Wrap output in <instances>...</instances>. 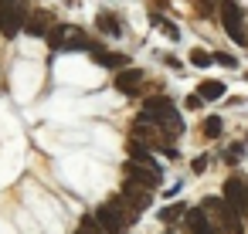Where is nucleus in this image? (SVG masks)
I'll list each match as a JSON object with an SVG mask.
<instances>
[{
  "label": "nucleus",
  "instance_id": "1",
  "mask_svg": "<svg viewBox=\"0 0 248 234\" xmlns=\"http://www.w3.org/2000/svg\"><path fill=\"white\" fill-rule=\"evenodd\" d=\"M140 122H150V126H160L163 136H180L184 132V122H180V112L173 109V102L167 95H150L143 102V119Z\"/></svg>",
  "mask_w": 248,
  "mask_h": 234
},
{
  "label": "nucleus",
  "instance_id": "2",
  "mask_svg": "<svg viewBox=\"0 0 248 234\" xmlns=\"http://www.w3.org/2000/svg\"><path fill=\"white\" fill-rule=\"evenodd\" d=\"M48 48H51V51H99V41H92L82 28L55 24V28L48 31Z\"/></svg>",
  "mask_w": 248,
  "mask_h": 234
},
{
  "label": "nucleus",
  "instance_id": "3",
  "mask_svg": "<svg viewBox=\"0 0 248 234\" xmlns=\"http://www.w3.org/2000/svg\"><path fill=\"white\" fill-rule=\"evenodd\" d=\"M95 220H99V227H102L106 234H129V220H133V214L126 210L123 197H112L109 204H102V207L95 210Z\"/></svg>",
  "mask_w": 248,
  "mask_h": 234
},
{
  "label": "nucleus",
  "instance_id": "4",
  "mask_svg": "<svg viewBox=\"0 0 248 234\" xmlns=\"http://www.w3.org/2000/svg\"><path fill=\"white\" fill-rule=\"evenodd\" d=\"M221 24H224V31H228V38L234 44H248V38L241 31V7L234 4V0H224L221 4Z\"/></svg>",
  "mask_w": 248,
  "mask_h": 234
},
{
  "label": "nucleus",
  "instance_id": "5",
  "mask_svg": "<svg viewBox=\"0 0 248 234\" xmlns=\"http://www.w3.org/2000/svg\"><path fill=\"white\" fill-rule=\"evenodd\" d=\"M123 204H126V210L136 217V214H143V210H150V204H153V197H150V190L146 187H140V183H133V180H126V187H123Z\"/></svg>",
  "mask_w": 248,
  "mask_h": 234
},
{
  "label": "nucleus",
  "instance_id": "6",
  "mask_svg": "<svg viewBox=\"0 0 248 234\" xmlns=\"http://www.w3.org/2000/svg\"><path fill=\"white\" fill-rule=\"evenodd\" d=\"M28 24V4L24 0H14V7L7 11V17H4V24H0V34H4L7 41H14L17 38V31Z\"/></svg>",
  "mask_w": 248,
  "mask_h": 234
},
{
  "label": "nucleus",
  "instance_id": "7",
  "mask_svg": "<svg viewBox=\"0 0 248 234\" xmlns=\"http://www.w3.org/2000/svg\"><path fill=\"white\" fill-rule=\"evenodd\" d=\"M224 204L234 207L238 214H245L248 210V183H241L238 176H228V183H224Z\"/></svg>",
  "mask_w": 248,
  "mask_h": 234
},
{
  "label": "nucleus",
  "instance_id": "8",
  "mask_svg": "<svg viewBox=\"0 0 248 234\" xmlns=\"http://www.w3.org/2000/svg\"><path fill=\"white\" fill-rule=\"evenodd\" d=\"M126 176L133 180V183H140V187H146V190H153V187H160L163 183V176H160V170H153V166H140V163H126Z\"/></svg>",
  "mask_w": 248,
  "mask_h": 234
},
{
  "label": "nucleus",
  "instance_id": "9",
  "mask_svg": "<svg viewBox=\"0 0 248 234\" xmlns=\"http://www.w3.org/2000/svg\"><path fill=\"white\" fill-rule=\"evenodd\" d=\"M204 207H211V210H217L221 214V220H224V231L228 234H241V217H238V210L234 207H228L224 200H217V197H207V204Z\"/></svg>",
  "mask_w": 248,
  "mask_h": 234
},
{
  "label": "nucleus",
  "instance_id": "10",
  "mask_svg": "<svg viewBox=\"0 0 248 234\" xmlns=\"http://www.w3.org/2000/svg\"><path fill=\"white\" fill-rule=\"evenodd\" d=\"M28 34L31 38H48V31L55 28V17H51V11H34V14H28Z\"/></svg>",
  "mask_w": 248,
  "mask_h": 234
},
{
  "label": "nucleus",
  "instance_id": "11",
  "mask_svg": "<svg viewBox=\"0 0 248 234\" xmlns=\"http://www.w3.org/2000/svg\"><path fill=\"white\" fill-rule=\"evenodd\" d=\"M140 85H143V72L140 68H123L116 75V92H123V95H136Z\"/></svg>",
  "mask_w": 248,
  "mask_h": 234
},
{
  "label": "nucleus",
  "instance_id": "12",
  "mask_svg": "<svg viewBox=\"0 0 248 234\" xmlns=\"http://www.w3.org/2000/svg\"><path fill=\"white\" fill-rule=\"evenodd\" d=\"M187 227H190V234H217V231L211 227V220H207L204 207H194V210H187Z\"/></svg>",
  "mask_w": 248,
  "mask_h": 234
},
{
  "label": "nucleus",
  "instance_id": "13",
  "mask_svg": "<svg viewBox=\"0 0 248 234\" xmlns=\"http://www.w3.org/2000/svg\"><path fill=\"white\" fill-rule=\"evenodd\" d=\"M95 28H99L102 34H109V38H119V34H123V24H119L109 11H99V14H95Z\"/></svg>",
  "mask_w": 248,
  "mask_h": 234
},
{
  "label": "nucleus",
  "instance_id": "14",
  "mask_svg": "<svg viewBox=\"0 0 248 234\" xmlns=\"http://www.w3.org/2000/svg\"><path fill=\"white\" fill-rule=\"evenodd\" d=\"M92 58H95L102 68H123V65H129V58H126V55H119V51H102V48H99V51H92Z\"/></svg>",
  "mask_w": 248,
  "mask_h": 234
},
{
  "label": "nucleus",
  "instance_id": "15",
  "mask_svg": "<svg viewBox=\"0 0 248 234\" xmlns=\"http://www.w3.org/2000/svg\"><path fill=\"white\" fill-rule=\"evenodd\" d=\"M197 92H201V99H204V102H217V99L228 92V85H224V82L207 78V82H201V88H197Z\"/></svg>",
  "mask_w": 248,
  "mask_h": 234
},
{
  "label": "nucleus",
  "instance_id": "16",
  "mask_svg": "<svg viewBox=\"0 0 248 234\" xmlns=\"http://www.w3.org/2000/svg\"><path fill=\"white\" fill-rule=\"evenodd\" d=\"M153 24H160V31L170 38V41H177L180 38V31H177V24L173 21H167V17H160V14H153Z\"/></svg>",
  "mask_w": 248,
  "mask_h": 234
},
{
  "label": "nucleus",
  "instance_id": "17",
  "mask_svg": "<svg viewBox=\"0 0 248 234\" xmlns=\"http://www.w3.org/2000/svg\"><path fill=\"white\" fill-rule=\"evenodd\" d=\"M190 65H194V68H211V65H214V55H207V51H190Z\"/></svg>",
  "mask_w": 248,
  "mask_h": 234
},
{
  "label": "nucleus",
  "instance_id": "18",
  "mask_svg": "<svg viewBox=\"0 0 248 234\" xmlns=\"http://www.w3.org/2000/svg\"><path fill=\"white\" fill-rule=\"evenodd\" d=\"M75 234H106L102 227H99V220L95 217H82V224H78V231Z\"/></svg>",
  "mask_w": 248,
  "mask_h": 234
},
{
  "label": "nucleus",
  "instance_id": "19",
  "mask_svg": "<svg viewBox=\"0 0 248 234\" xmlns=\"http://www.w3.org/2000/svg\"><path fill=\"white\" fill-rule=\"evenodd\" d=\"M221 129H224V122H221L217 116H211V119L204 122V136H207V139H214V136H221Z\"/></svg>",
  "mask_w": 248,
  "mask_h": 234
},
{
  "label": "nucleus",
  "instance_id": "20",
  "mask_svg": "<svg viewBox=\"0 0 248 234\" xmlns=\"http://www.w3.org/2000/svg\"><path fill=\"white\" fill-rule=\"evenodd\" d=\"M180 214H184V204H173V207H163V210H160V220L170 224V220H177Z\"/></svg>",
  "mask_w": 248,
  "mask_h": 234
},
{
  "label": "nucleus",
  "instance_id": "21",
  "mask_svg": "<svg viewBox=\"0 0 248 234\" xmlns=\"http://www.w3.org/2000/svg\"><path fill=\"white\" fill-rule=\"evenodd\" d=\"M214 61H217V65H224V68H238L234 55H221V51H217V55H214Z\"/></svg>",
  "mask_w": 248,
  "mask_h": 234
},
{
  "label": "nucleus",
  "instance_id": "22",
  "mask_svg": "<svg viewBox=\"0 0 248 234\" xmlns=\"http://www.w3.org/2000/svg\"><path fill=\"white\" fill-rule=\"evenodd\" d=\"M241 153H245V146L238 143V146H231V149H228V156H224V160H228V163H238V160H241Z\"/></svg>",
  "mask_w": 248,
  "mask_h": 234
},
{
  "label": "nucleus",
  "instance_id": "23",
  "mask_svg": "<svg viewBox=\"0 0 248 234\" xmlns=\"http://www.w3.org/2000/svg\"><path fill=\"white\" fill-rule=\"evenodd\" d=\"M11 7H14V0H0V24H4V17H7Z\"/></svg>",
  "mask_w": 248,
  "mask_h": 234
},
{
  "label": "nucleus",
  "instance_id": "24",
  "mask_svg": "<svg viewBox=\"0 0 248 234\" xmlns=\"http://www.w3.org/2000/svg\"><path fill=\"white\" fill-rule=\"evenodd\" d=\"M201 105H204L201 95H187V109H201Z\"/></svg>",
  "mask_w": 248,
  "mask_h": 234
},
{
  "label": "nucleus",
  "instance_id": "25",
  "mask_svg": "<svg viewBox=\"0 0 248 234\" xmlns=\"http://www.w3.org/2000/svg\"><path fill=\"white\" fill-rule=\"evenodd\" d=\"M204 166H207V160H204V156H197V160H194V173H201Z\"/></svg>",
  "mask_w": 248,
  "mask_h": 234
},
{
  "label": "nucleus",
  "instance_id": "26",
  "mask_svg": "<svg viewBox=\"0 0 248 234\" xmlns=\"http://www.w3.org/2000/svg\"><path fill=\"white\" fill-rule=\"evenodd\" d=\"M201 4H204V11H201V14H211V7H214V0H201Z\"/></svg>",
  "mask_w": 248,
  "mask_h": 234
}]
</instances>
